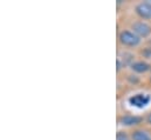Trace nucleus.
<instances>
[{
  "label": "nucleus",
  "mask_w": 151,
  "mask_h": 140,
  "mask_svg": "<svg viewBox=\"0 0 151 140\" xmlns=\"http://www.w3.org/2000/svg\"><path fill=\"white\" fill-rule=\"evenodd\" d=\"M119 40L123 45H127V46H136L139 44V36L129 31H123L119 34Z\"/></svg>",
  "instance_id": "nucleus-1"
},
{
  "label": "nucleus",
  "mask_w": 151,
  "mask_h": 140,
  "mask_svg": "<svg viewBox=\"0 0 151 140\" xmlns=\"http://www.w3.org/2000/svg\"><path fill=\"white\" fill-rule=\"evenodd\" d=\"M132 30L135 32V34L139 35V36H148L151 33V27L145 24V23H142V21H138V23H135L134 26H132Z\"/></svg>",
  "instance_id": "nucleus-2"
},
{
  "label": "nucleus",
  "mask_w": 151,
  "mask_h": 140,
  "mask_svg": "<svg viewBox=\"0 0 151 140\" xmlns=\"http://www.w3.org/2000/svg\"><path fill=\"white\" fill-rule=\"evenodd\" d=\"M129 101H130V104L132 106L142 108V107H144V106H147L149 104L150 97H149V96H145V94H137V96L131 97V98L129 99Z\"/></svg>",
  "instance_id": "nucleus-3"
},
{
  "label": "nucleus",
  "mask_w": 151,
  "mask_h": 140,
  "mask_svg": "<svg viewBox=\"0 0 151 140\" xmlns=\"http://www.w3.org/2000/svg\"><path fill=\"white\" fill-rule=\"evenodd\" d=\"M136 11L139 17L144 19H151V2H142L137 5Z\"/></svg>",
  "instance_id": "nucleus-4"
},
{
  "label": "nucleus",
  "mask_w": 151,
  "mask_h": 140,
  "mask_svg": "<svg viewBox=\"0 0 151 140\" xmlns=\"http://www.w3.org/2000/svg\"><path fill=\"white\" fill-rule=\"evenodd\" d=\"M142 121V119L139 117H135V115H124L121 118V122L122 125L125 126H132V125H137Z\"/></svg>",
  "instance_id": "nucleus-5"
},
{
  "label": "nucleus",
  "mask_w": 151,
  "mask_h": 140,
  "mask_svg": "<svg viewBox=\"0 0 151 140\" xmlns=\"http://www.w3.org/2000/svg\"><path fill=\"white\" fill-rule=\"evenodd\" d=\"M134 140H151V136L145 131H136L132 133Z\"/></svg>",
  "instance_id": "nucleus-6"
},
{
  "label": "nucleus",
  "mask_w": 151,
  "mask_h": 140,
  "mask_svg": "<svg viewBox=\"0 0 151 140\" xmlns=\"http://www.w3.org/2000/svg\"><path fill=\"white\" fill-rule=\"evenodd\" d=\"M132 70L138 72V73H142V72H145V71L149 70V66H148V64H145V63L138 61V63H135V64L132 65Z\"/></svg>",
  "instance_id": "nucleus-7"
},
{
  "label": "nucleus",
  "mask_w": 151,
  "mask_h": 140,
  "mask_svg": "<svg viewBox=\"0 0 151 140\" xmlns=\"http://www.w3.org/2000/svg\"><path fill=\"white\" fill-rule=\"evenodd\" d=\"M116 140H129V137L124 132H118L116 136Z\"/></svg>",
  "instance_id": "nucleus-8"
},
{
  "label": "nucleus",
  "mask_w": 151,
  "mask_h": 140,
  "mask_svg": "<svg viewBox=\"0 0 151 140\" xmlns=\"http://www.w3.org/2000/svg\"><path fill=\"white\" fill-rule=\"evenodd\" d=\"M148 122L151 124V114H149V117H148Z\"/></svg>",
  "instance_id": "nucleus-9"
}]
</instances>
